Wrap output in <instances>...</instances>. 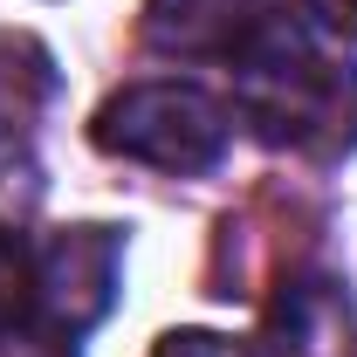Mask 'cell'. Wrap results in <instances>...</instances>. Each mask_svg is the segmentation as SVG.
I'll list each match as a JSON object with an SVG mask.
<instances>
[{
    "mask_svg": "<svg viewBox=\"0 0 357 357\" xmlns=\"http://www.w3.org/2000/svg\"><path fill=\"white\" fill-rule=\"evenodd\" d=\"M234 103L248 131L275 151H296V158L357 151V69L337 62L303 21L234 69Z\"/></svg>",
    "mask_w": 357,
    "mask_h": 357,
    "instance_id": "obj_1",
    "label": "cell"
},
{
    "mask_svg": "<svg viewBox=\"0 0 357 357\" xmlns=\"http://www.w3.org/2000/svg\"><path fill=\"white\" fill-rule=\"evenodd\" d=\"M89 144L110 158H131L151 172H206L227 151V110L199 83H131L117 89L96 117H89Z\"/></svg>",
    "mask_w": 357,
    "mask_h": 357,
    "instance_id": "obj_2",
    "label": "cell"
},
{
    "mask_svg": "<svg viewBox=\"0 0 357 357\" xmlns=\"http://www.w3.org/2000/svg\"><path fill=\"white\" fill-rule=\"evenodd\" d=\"M117 268H124L117 227H62L48 248H35V316L28 323L55 344L89 337L117 296Z\"/></svg>",
    "mask_w": 357,
    "mask_h": 357,
    "instance_id": "obj_3",
    "label": "cell"
},
{
    "mask_svg": "<svg viewBox=\"0 0 357 357\" xmlns=\"http://www.w3.org/2000/svg\"><path fill=\"white\" fill-rule=\"evenodd\" d=\"M282 28H296V0H144V48L165 62L241 69Z\"/></svg>",
    "mask_w": 357,
    "mask_h": 357,
    "instance_id": "obj_4",
    "label": "cell"
},
{
    "mask_svg": "<svg viewBox=\"0 0 357 357\" xmlns=\"http://www.w3.org/2000/svg\"><path fill=\"white\" fill-rule=\"evenodd\" d=\"M275 357H351V303L330 275L282 282L275 303Z\"/></svg>",
    "mask_w": 357,
    "mask_h": 357,
    "instance_id": "obj_5",
    "label": "cell"
},
{
    "mask_svg": "<svg viewBox=\"0 0 357 357\" xmlns=\"http://www.w3.org/2000/svg\"><path fill=\"white\" fill-rule=\"evenodd\" d=\"M48 89H55L48 48L28 35H0V172H28V144H35Z\"/></svg>",
    "mask_w": 357,
    "mask_h": 357,
    "instance_id": "obj_6",
    "label": "cell"
},
{
    "mask_svg": "<svg viewBox=\"0 0 357 357\" xmlns=\"http://www.w3.org/2000/svg\"><path fill=\"white\" fill-rule=\"evenodd\" d=\"M35 316V248L21 234H0V344L28 330Z\"/></svg>",
    "mask_w": 357,
    "mask_h": 357,
    "instance_id": "obj_7",
    "label": "cell"
},
{
    "mask_svg": "<svg viewBox=\"0 0 357 357\" xmlns=\"http://www.w3.org/2000/svg\"><path fill=\"white\" fill-rule=\"evenodd\" d=\"M151 357H255V351L234 344V337H220V330H165Z\"/></svg>",
    "mask_w": 357,
    "mask_h": 357,
    "instance_id": "obj_8",
    "label": "cell"
},
{
    "mask_svg": "<svg viewBox=\"0 0 357 357\" xmlns=\"http://www.w3.org/2000/svg\"><path fill=\"white\" fill-rule=\"evenodd\" d=\"M316 14V28H330V35H357V0H303Z\"/></svg>",
    "mask_w": 357,
    "mask_h": 357,
    "instance_id": "obj_9",
    "label": "cell"
}]
</instances>
